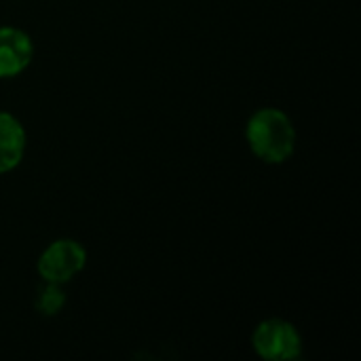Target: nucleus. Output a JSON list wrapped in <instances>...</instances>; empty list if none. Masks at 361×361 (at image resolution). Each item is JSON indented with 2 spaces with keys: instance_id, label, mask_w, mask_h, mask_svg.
I'll return each mask as SVG.
<instances>
[{
  "instance_id": "nucleus-3",
  "label": "nucleus",
  "mask_w": 361,
  "mask_h": 361,
  "mask_svg": "<svg viewBox=\"0 0 361 361\" xmlns=\"http://www.w3.org/2000/svg\"><path fill=\"white\" fill-rule=\"evenodd\" d=\"M87 264L85 247L74 239H57L53 241L38 258V275L44 283L63 286L72 281Z\"/></svg>"
},
{
  "instance_id": "nucleus-1",
  "label": "nucleus",
  "mask_w": 361,
  "mask_h": 361,
  "mask_svg": "<svg viewBox=\"0 0 361 361\" xmlns=\"http://www.w3.org/2000/svg\"><path fill=\"white\" fill-rule=\"evenodd\" d=\"M250 150L269 165L286 163L296 148V127L279 108L256 110L245 125Z\"/></svg>"
},
{
  "instance_id": "nucleus-5",
  "label": "nucleus",
  "mask_w": 361,
  "mask_h": 361,
  "mask_svg": "<svg viewBox=\"0 0 361 361\" xmlns=\"http://www.w3.org/2000/svg\"><path fill=\"white\" fill-rule=\"evenodd\" d=\"M27 135L23 125L8 112H0V173L13 171L25 154Z\"/></svg>"
},
{
  "instance_id": "nucleus-2",
  "label": "nucleus",
  "mask_w": 361,
  "mask_h": 361,
  "mask_svg": "<svg viewBox=\"0 0 361 361\" xmlns=\"http://www.w3.org/2000/svg\"><path fill=\"white\" fill-rule=\"evenodd\" d=\"M252 347L267 361H294L302 355V336L286 319H264L252 334Z\"/></svg>"
},
{
  "instance_id": "nucleus-4",
  "label": "nucleus",
  "mask_w": 361,
  "mask_h": 361,
  "mask_svg": "<svg viewBox=\"0 0 361 361\" xmlns=\"http://www.w3.org/2000/svg\"><path fill=\"white\" fill-rule=\"evenodd\" d=\"M34 57L32 38L13 25L0 27V78H13L21 74Z\"/></svg>"
},
{
  "instance_id": "nucleus-6",
  "label": "nucleus",
  "mask_w": 361,
  "mask_h": 361,
  "mask_svg": "<svg viewBox=\"0 0 361 361\" xmlns=\"http://www.w3.org/2000/svg\"><path fill=\"white\" fill-rule=\"evenodd\" d=\"M34 305H36V311L40 315L53 317V315H57L66 307V292L57 283H44V288L38 292Z\"/></svg>"
}]
</instances>
